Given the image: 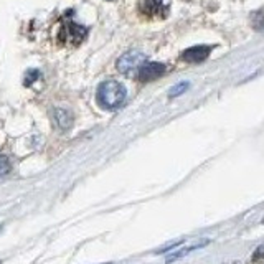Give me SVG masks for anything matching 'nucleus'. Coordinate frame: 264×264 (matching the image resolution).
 Returning <instances> with one entry per match:
<instances>
[{"label":"nucleus","mask_w":264,"mask_h":264,"mask_svg":"<svg viewBox=\"0 0 264 264\" xmlns=\"http://www.w3.org/2000/svg\"><path fill=\"white\" fill-rule=\"evenodd\" d=\"M127 96L126 88L122 86L118 81H104L103 84H99L98 88V104L104 109H118L119 106L124 104Z\"/></svg>","instance_id":"nucleus-1"},{"label":"nucleus","mask_w":264,"mask_h":264,"mask_svg":"<svg viewBox=\"0 0 264 264\" xmlns=\"http://www.w3.org/2000/svg\"><path fill=\"white\" fill-rule=\"evenodd\" d=\"M164 71H165V66L164 65L155 63V61H150V63H144L141 66V69L137 71V78L142 83H147V81L157 80L159 76L164 74Z\"/></svg>","instance_id":"nucleus-5"},{"label":"nucleus","mask_w":264,"mask_h":264,"mask_svg":"<svg viewBox=\"0 0 264 264\" xmlns=\"http://www.w3.org/2000/svg\"><path fill=\"white\" fill-rule=\"evenodd\" d=\"M261 256H264V246H262V248H259V250H258V253L254 254V259L261 258Z\"/></svg>","instance_id":"nucleus-12"},{"label":"nucleus","mask_w":264,"mask_h":264,"mask_svg":"<svg viewBox=\"0 0 264 264\" xmlns=\"http://www.w3.org/2000/svg\"><path fill=\"white\" fill-rule=\"evenodd\" d=\"M53 118H55V122H56V126L61 129V130H68L69 127H71V116H69L66 111L63 109H56L55 114H53Z\"/></svg>","instance_id":"nucleus-7"},{"label":"nucleus","mask_w":264,"mask_h":264,"mask_svg":"<svg viewBox=\"0 0 264 264\" xmlns=\"http://www.w3.org/2000/svg\"><path fill=\"white\" fill-rule=\"evenodd\" d=\"M210 53H212V46H193V48H188L183 53V60L187 63H201L210 56Z\"/></svg>","instance_id":"nucleus-6"},{"label":"nucleus","mask_w":264,"mask_h":264,"mask_svg":"<svg viewBox=\"0 0 264 264\" xmlns=\"http://www.w3.org/2000/svg\"><path fill=\"white\" fill-rule=\"evenodd\" d=\"M187 88H188V83H180V84H178V86H175L172 91L168 92V96H170V98H174V96L182 95V92L187 91Z\"/></svg>","instance_id":"nucleus-10"},{"label":"nucleus","mask_w":264,"mask_h":264,"mask_svg":"<svg viewBox=\"0 0 264 264\" xmlns=\"http://www.w3.org/2000/svg\"><path fill=\"white\" fill-rule=\"evenodd\" d=\"M195 248H198V246H190V248H185V250H180V253H175V254H172V256H168V258H167V262H172L174 259H178V258H182V256L188 254L190 251H193V250H195Z\"/></svg>","instance_id":"nucleus-9"},{"label":"nucleus","mask_w":264,"mask_h":264,"mask_svg":"<svg viewBox=\"0 0 264 264\" xmlns=\"http://www.w3.org/2000/svg\"><path fill=\"white\" fill-rule=\"evenodd\" d=\"M141 12L149 18L165 17L168 12V0H141Z\"/></svg>","instance_id":"nucleus-4"},{"label":"nucleus","mask_w":264,"mask_h":264,"mask_svg":"<svg viewBox=\"0 0 264 264\" xmlns=\"http://www.w3.org/2000/svg\"><path fill=\"white\" fill-rule=\"evenodd\" d=\"M144 55L142 53H139V51H130L127 53V55H124L119 61H118V69L121 73L124 74H134L137 73L139 69H141V66L144 65Z\"/></svg>","instance_id":"nucleus-3"},{"label":"nucleus","mask_w":264,"mask_h":264,"mask_svg":"<svg viewBox=\"0 0 264 264\" xmlns=\"http://www.w3.org/2000/svg\"><path fill=\"white\" fill-rule=\"evenodd\" d=\"M10 172V162L5 155H0V177H4Z\"/></svg>","instance_id":"nucleus-8"},{"label":"nucleus","mask_w":264,"mask_h":264,"mask_svg":"<svg viewBox=\"0 0 264 264\" xmlns=\"http://www.w3.org/2000/svg\"><path fill=\"white\" fill-rule=\"evenodd\" d=\"M84 35H86V28L81 25H76L74 22H65L61 25V30L58 33L61 45H80L83 42Z\"/></svg>","instance_id":"nucleus-2"},{"label":"nucleus","mask_w":264,"mask_h":264,"mask_svg":"<svg viewBox=\"0 0 264 264\" xmlns=\"http://www.w3.org/2000/svg\"><path fill=\"white\" fill-rule=\"evenodd\" d=\"M38 78H40V73H38L36 69H32V71H28V74L25 78V86H30V84H32L35 80H38Z\"/></svg>","instance_id":"nucleus-11"}]
</instances>
